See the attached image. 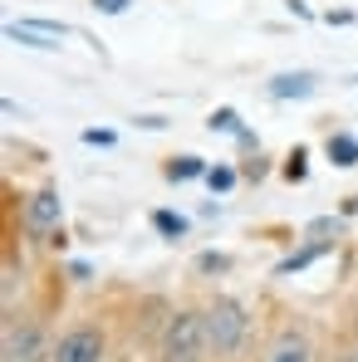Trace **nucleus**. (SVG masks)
I'll use <instances>...</instances> for the list:
<instances>
[{"instance_id": "obj_10", "label": "nucleus", "mask_w": 358, "mask_h": 362, "mask_svg": "<svg viewBox=\"0 0 358 362\" xmlns=\"http://www.w3.org/2000/svg\"><path fill=\"white\" fill-rule=\"evenodd\" d=\"M152 230L167 235V240H177V235H186V216H177V211H152Z\"/></svg>"}, {"instance_id": "obj_5", "label": "nucleus", "mask_w": 358, "mask_h": 362, "mask_svg": "<svg viewBox=\"0 0 358 362\" xmlns=\"http://www.w3.org/2000/svg\"><path fill=\"white\" fill-rule=\"evenodd\" d=\"M314 88H319V78H314L309 69H285V74H275V78L265 83V93L280 98V103H290V98H314Z\"/></svg>"}, {"instance_id": "obj_19", "label": "nucleus", "mask_w": 358, "mask_h": 362, "mask_svg": "<svg viewBox=\"0 0 358 362\" xmlns=\"http://www.w3.org/2000/svg\"><path fill=\"white\" fill-rule=\"evenodd\" d=\"M138 127H147V132H162V127H167V118H157V113H142V118H138Z\"/></svg>"}, {"instance_id": "obj_7", "label": "nucleus", "mask_w": 358, "mask_h": 362, "mask_svg": "<svg viewBox=\"0 0 358 362\" xmlns=\"http://www.w3.org/2000/svg\"><path fill=\"white\" fill-rule=\"evenodd\" d=\"M35 353H40V333L35 328H10L5 333V362H35Z\"/></svg>"}, {"instance_id": "obj_22", "label": "nucleus", "mask_w": 358, "mask_h": 362, "mask_svg": "<svg viewBox=\"0 0 358 362\" xmlns=\"http://www.w3.org/2000/svg\"><path fill=\"white\" fill-rule=\"evenodd\" d=\"M245 177H250V181H260V177H265V157H255V162H245Z\"/></svg>"}, {"instance_id": "obj_11", "label": "nucleus", "mask_w": 358, "mask_h": 362, "mask_svg": "<svg viewBox=\"0 0 358 362\" xmlns=\"http://www.w3.org/2000/svg\"><path fill=\"white\" fill-rule=\"evenodd\" d=\"M324 250H329V245H324V240H319V245H304V250H295L290 259H280V269H275V274H280V279H285V274H295V269H304L309 259H319Z\"/></svg>"}, {"instance_id": "obj_8", "label": "nucleus", "mask_w": 358, "mask_h": 362, "mask_svg": "<svg viewBox=\"0 0 358 362\" xmlns=\"http://www.w3.org/2000/svg\"><path fill=\"white\" fill-rule=\"evenodd\" d=\"M324 152H329L334 167H358V137H349V132H334Z\"/></svg>"}, {"instance_id": "obj_13", "label": "nucleus", "mask_w": 358, "mask_h": 362, "mask_svg": "<svg viewBox=\"0 0 358 362\" xmlns=\"http://www.w3.org/2000/svg\"><path fill=\"white\" fill-rule=\"evenodd\" d=\"M206 127H211V132H245V127H240V113H236V108H216V113L206 118Z\"/></svg>"}, {"instance_id": "obj_16", "label": "nucleus", "mask_w": 358, "mask_h": 362, "mask_svg": "<svg viewBox=\"0 0 358 362\" xmlns=\"http://www.w3.org/2000/svg\"><path fill=\"white\" fill-rule=\"evenodd\" d=\"M196 269H201V274H221V269H231V255H201Z\"/></svg>"}, {"instance_id": "obj_6", "label": "nucleus", "mask_w": 358, "mask_h": 362, "mask_svg": "<svg viewBox=\"0 0 358 362\" xmlns=\"http://www.w3.org/2000/svg\"><path fill=\"white\" fill-rule=\"evenodd\" d=\"M265 362H314V348H309V338H304L299 328H285V333L275 338V348H270Z\"/></svg>"}, {"instance_id": "obj_21", "label": "nucleus", "mask_w": 358, "mask_h": 362, "mask_svg": "<svg viewBox=\"0 0 358 362\" xmlns=\"http://www.w3.org/2000/svg\"><path fill=\"white\" fill-rule=\"evenodd\" d=\"M324 20H329V25H354V10H329Z\"/></svg>"}, {"instance_id": "obj_3", "label": "nucleus", "mask_w": 358, "mask_h": 362, "mask_svg": "<svg viewBox=\"0 0 358 362\" xmlns=\"http://www.w3.org/2000/svg\"><path fill=\"white\" fill-rule=\"evenodd\" d=\"M55 362H104V333L99 328H89V323H79V328H69L60 343H55Z\"/></svg>"}, {"instance_id": "obj_23", "label": "nucleus", "mask_w": 358, "mask_h": 362, "mask_svg": "<svg viewBox=\"0 0 358 362\" xmlns=\"http://www.w3.org/2000/svg\"><path fill=\"white\" fill-rule=\"evenodd\" d=\"M344 362H358V358H344Z\"/></svg>"}, {"instance_id": "obj_14", "label": "nucleus", "mask_w": 358, "mask_h": 362, "mask_svg": "<svg viewBox=\"0 0 358 362\" xmlns=\"http://www.w3.org/2000/svg\"><path fill=\"white\" fill-rule=\"evenodd\" d=\"M206 186H211V191H231V186H236V172H231V167H206Z\"/></svg>"}, {"instance_id": "obj_9", "label": "nucleus", "mask_w": 358, "mask_h": 362, "mask_svg": "<svg viewBox=\"0 0 358 362\" xmlns=\"http://www.w3.org/2000/svg\"><path fill=\"white\" fill-rule=\"evenodd\" d=\"M5 35H10L15 45H25V49H60V40H50V35L30 30V25H5Z\"/></svg>"}, {"instance_id": "obj_17", "label": "nucleus", "mask_w": 358, "mask_h": 362, "mask_svg": "<svg viewBox=\"0 0 358 362\" xmlns=\"http://www.w3.org/2000/svg\"><path fill=\"white\" fill-rule=\"evenodd\" d=\"M84 142H89V147H113V132H108V127H89Z\"/></svg>"}, {"instance_id": "obj_1", "label": "nucleus", "mask_w": 358, "mask_h": 362, "mask_svg": "<svg viewBox=\"0 0 358 362\" xmlns=\"http://www.w3.org/2000/svg\"><path fill=\"white\" fill-rule=\"evenodd\" d=\"M201 323H206V343H211V353H216V358H231V353H240L245 328H250L245 303H240V299H226V294H216V299L201 308Z\"/></svg>"}, {"instance_id": "obj_15", "label": "nucleus", "mask_w": 358, "mask_h": 362, "mask_svg": "<svg viewBox=\"0 0 358 362\" xmlns=\"http://www.w3.org/2000/svg\"><path fill=\"white\" fill-rule=\"evenodd\" d=\"M304 162H309V152H304V147H295V152L285 157V177H290V181H304V172H309Z\"/></svg>"}, {"instance_id": "obj_18", "label": "nucleus", "mask_w": 358, "mask_h": 362, "mask_svg": "<svg viewBox=\"0 0 358 362\" xmlns=\"http://www.w3.org/2000/svg\"><path fill=\"white\" fill-rule=\"evenodd\" d=\"M128 5H133V0H94V10H99V15H123Z\"/></svg>"}, {"instance_id": "obj_4", "label": "nucleus", "mask_w": 358, "mask_h": 362, "mask_svg": "<svg viewBox=\"0 0 358 362\" xmlns=\"http://www.w3.org/2000/svg\"><path fill=\"white\" fill-rule=\"evenodd\" d=\"M60 221H64L60 191H35L30 206H25V226H30L35 235H50V230H60Z\"/></svg>"}, {"instance_id": "obj_2", "label": "nucleus", "mask_w": 358, "mask_h": 362, "mask_svg": "<svg viewBox=\"0 0 358 362\" xmlns=\"http://www.w3.org/2000/svg\"><path fill=\"white\" fill-rule=\"evenodd\" d=\"M206 323H201V313H191V308H181L177 318L167 323V333H162V362H201L206 358Z\"/></svg>"}, {"instance_id": "obj_12", "label": "nucleus", "mask_w": 358, "mask_h": 362, "mask_svg": "<svg viewBox=\"0 0 358 362\" xmlns=\"http://www.w3.org/2000/svg\"><path fill=\"white\" fill-rule=\"evenodd\" d=\"M167 177H172V181H191V177H206V162H201V157H177V162L167 167Z\"/></svg>"}, {"instance_id": "obj_20", "label": "nucleus", "mask_w": 358, "mask_h": 362, "mask_svg": "<svg viewBox=\"0 0 358 362\" xmlns=\"http://www.w3.org/2000/svg\"><path fill=\"white\" fill-rule=\"evenodd\" d=\"M285 10H290V15H299V20H314V10H309L304 0H285Z\"/></svg>"}]
</instances>
